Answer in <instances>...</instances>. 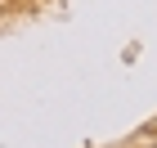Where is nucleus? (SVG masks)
Returning a JSON list of instances; mask_svg holds the SVG:
<instances>
[]
</instances>
